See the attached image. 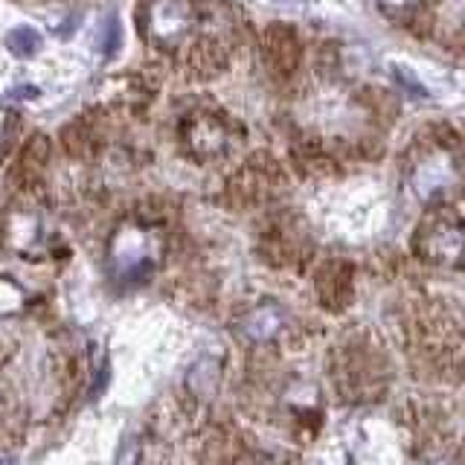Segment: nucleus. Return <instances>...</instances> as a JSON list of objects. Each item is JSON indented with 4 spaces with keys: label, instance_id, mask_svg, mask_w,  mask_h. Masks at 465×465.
<instances>
[{
    "label": "nucleus",
    "instance_id": "obj_3",
    "mask_svg": "<svg viewBox=\"0 0 465 465\" xmlns=\"http://www.w3.org/2000/svg\"><path fill=\"white\" fill-rule=\"evenodd\" d=\"M265 61L273 73H294L300 64V41H297L291 27H271L265 32Z\"/></svg>",
    "mask_w": 465,
    "mask_h": 465
},
{
    "label": "nucleus",
    "instance_id": "obj_8",
    "mask_svg": "<svg viewBox=\"0 0 465 465\" xmlns=\"http://www.w3.org/2000/svg\"><path fill=\"white\" fill-rule=\"evenodd\" d=\"M6 47L12 55H18V59H27V55L32 53H38L41 47V36H38V29H32V27H18L12 29L6 36Z\"/></svg>",
    "mask_w": 465,
    "mask_h": 465
},
{
    "label": "nucleus",
    "instance_id": "obj_5",
    "mask_svg": "<svg viewBox=\"0 0 465 465\" xmlns=\"http://www.w3.org/2000/svg\"><path fill=\"white\" fill-rule=\"evenodd\" d=\"M61 146L70 158H94L102 146V135H99V126L91 119H73L61 128Z\"/></svg>",
    "mask_w": 465,
    "mask_h": 465
},
{
    "label": "nucleus",
    "instance_id": "obj_12",
    "mask_svg": "<svg viewBox=\"0 0 465 465\" xmlns=\"http://www.w3.org/2000/svg\"><path fill=\"white\" fill-rule=\"evenodd\" d=\"M384 4H390V6H407L411 0H384Z\"/></svg>",
    "mask_w": 465,
    "mask_h": 465
},
{
    "label": "nucleus",
    "instance_id": "obj_10",
    "mask_svg": "<svg viewBox=\"0 0 465 465\" xmlns=\"http://www.w3.org/2000/svg\"><path fill=\"white\" fill-rule=\"evenodd\" d=\"M119 47H123V27H119V18L110 15L105 20V29L102 36H99V50H102L105 59H110V55H117Z\"/></svg>",
    "mask_w": 465,
    "mask_h": 465
},
{
    "label": "nucleus",
    "instance_id": "obj_11",
    "mask_svg": "<svg viewBox=\"0 0 465 465\" xmlns=\"http://www.w3.org/2000/svg\"><path fill=\"white\" fill-rule=\"evenodd\" d=\"M9 119H12V117H9L6 110L0 108V146H4V143H6V123H9Z\"/></svg>",
    "mask_w": 465,
    "mask_h": 465
},
{
    "label": "nucleus",
    "instance_id": "obj_2",
    "mask_svg": "<svg viewBox=\"0 0 465 465\" xmlns=\"http://www.w3.org/2000/svg\"><path fill=\"white\" fill-rule=\"evenodd\" d=\"M181 143L195 160H216L227 151V123L216 114L198 110L181 123Z\"/></svg>",
    "mask_w": 465,
    "mask_h": 465
},
{
    "label": "nucleus",
    "instance_id": "obj_6",
    "mask_svg": "<svg viewBox=\"0 0 465 465\" xmlns=\"http://www.w3.org/2000/svg\"><path fill=\"white\" fill-rule=\"evenodd\" d=\"M428 253L439 262H460L465 253V230L460 224H436L428 239Z\"/></svg>",
    "mask_w": 465,
    "mask_h": 465
},
{
    "label": "nucleus",
    "instance_id": "obj_9",
    "mask_svg": "<svg viewBox=\"0 0 465 465\" xmlns=\"http://www.w3.org/2000/svg\"><path fill=\"white\" fill-rule=\"evenodd\" d=\"M276 329H280V314H276V308H271V306L262 308V312H257L248 320V335L257 340L271 338Z\"/></svg>",
    "mask_w": 465,
    "mask_h": 465
},
{
    "label": "nucleus",
    "instance_id": "obj_13",
    "mask_svg": "<svg viewBox=\"0 0 465 465\" xmlns=\"http://www.w3.org/2000/svg\"><path fill=\"white\" fill-rule=\"evenodd\" d=\"M0 465H15L12 460H0Z\"/></svg>",
    "mask_w": 465,
    "mask_h": 465
},
{
    "label": "nucleus",
    "instance_id": "obj_4",
    "mask_svg": "<svg viewBox=\"0 0 465 465\" xmlns=\"http://www.w3.org/2000/svg\"><path fill=\"white\" fill-rule=\"evenodd\" d=\"M186 64H190V73L195 79H213V76H218L227 68V53L216 38H201L192 44Z\"/></svg>",
    "mask_w": 465,
    "mask_h": 465
},
{
    "label": "nucleus",
    "instance_id": "obj_1",
    "mask_svg": "<svg viewBox=\"0 0 465 465\" xmlns=\"http://www.w3.org/2000/svg\"><path fill=\"white\" fill-rule=\"evenodd\" d=\"M195 20L198 9L192 0H143L140 9L143 38L163 53H172L178 47L190 36Z\"/></svg>",
    "mask_w": 465,
    "mask_h": 465
},
{
    "label": "nucleus",
    "instance_id": "obj_7",
    "mask_svg": "<svg viewBox=\"0 0 465 465\" xmlns=\"http://www.w3.org/2000/svg\"><path fill=\"white\" fill-rule=\"evenodd\" d=\"M50 160V140L47 135H32L27 140V146H24V154H20V163L12 166V184H29L36 175L47 166Z\"/></svg>",
    "mask_w": 465,
    "mask_h": 465
}]
</instances>
